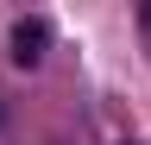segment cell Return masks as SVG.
I'll list each match as a JSON object with an SVG mask.
<instances>
[{
  "label": "cell",
  "instance_id": "7a4b0ae2",
  "mask_svg": "<svg viewBox=\"0 0 151 145\" xmlns=\"http://www.w3.org/2000/svg\"><path fill=\"white\" fill-rule=\"evenodd\" d=\"M0 126H6V107H0Z\"/></svg>",
  "mask_w": 151,
  "mask_h": 145
},
{
  "label": "cell",
  "instance_id": "6da1fadb",
  "mask_svg": "<svg viewBox=\"0 0 151 145\" xmlns=\"http://www.w3.org/2000/svg\"><path fill=\"white\" fill-rule=\"evenodd\" d=\"M44 50H50V19H19L13 25V63L19 69H32Z\"/></svg>",
  "mask_w": 151,
  "mask_h": 145
},
{
  "label": "cell",
  "instance_id": "3957f363",
  "mask_svg": "<svg viewBox=\"0 0 151 145\" xmlns=\"http://www.w3.org/2000/svg\"><path fill=\"white\" fill-rule=\"evenodd\" d=\"M145 25H151V6H145Z\"/></svg>",
  "mask_w": 151,
  "mask_h": 145
},
{
  "label": "cell",
  "instance_id": "277c9868",
  "mask_svg": "<svg viewBox=\"0 0 151 145\" xmlns=\"http://www.w3.org/2000/svg\"><path fill=\"white\" fill-rule=\"evenodd\" d=\"M120 145H139V139H120Z\"/></svg>",
  "mask_w": 151,
  "mask_h": 145
}]
</instances>
